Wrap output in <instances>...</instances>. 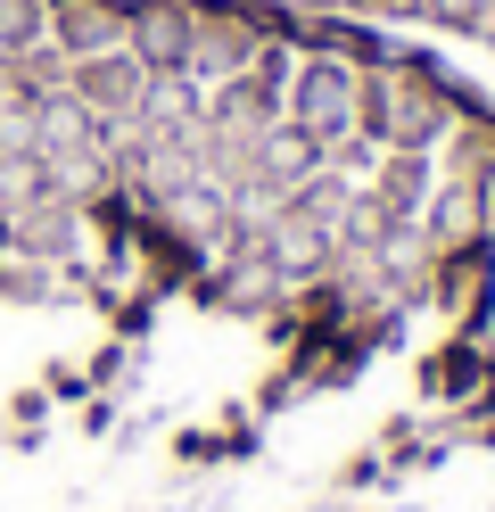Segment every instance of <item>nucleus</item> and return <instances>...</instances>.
<instances>
[{
	"mask_svg": "<svg viewBox=\"0 0 495 512\" xmlns=\"http://www.w3.org/2000/svg\"><path fill=\"white\" fill-rule=\"evenodd\" d=\"M281 116L314 141H347L355 116H363V67L339 50H314L289 67V91H281Z\"/></svg>",
	"mask_w": 495,
	"mask_h": 512,
	"instance_id": "obj_1",
	"label": "nucleus"
},
{
	"mask_svg": "<svg viewBox=\"0 0 495 512\" xmlns=\"http://www.w3.org/2000/svg\"><path fill=\"white\" fill-rule=\"evenodd\" d=\"M363 124H372V141H388V149H429L446 133V100L429 91V75L388 67V75L363 83Z\"/></svg>",
	"mask_w": 495,
	"mask_h": 512,
	"instance_id": "obj_2",
	"label": "nucleus"
},
{
	"mask_svg": "<svg viewBox=\"0 0 495 512\" xmlns=\"http://www.w3.org/2000/svg\"><path fill=\"white\" fill-rule=\"evenodd\" d=\"M149 83H157V75H149L132 50H99V58H75V67H66V91H75V100H83L99 124H108L116 141L132 133V124H141Z\"/></svg>",
	"mask_w": 495,
	"mask_h": 512,
	"instance_id": "obj_3",
	"label": "nucleus"
},
{
	"mask_svg": "<svg viewBox=\"0 0 495 512\" xmlns=\"http://www.w3.org/2000/svg\"><path fill=\"white\" fill-rule=\"evenodd\" d=\"M124 25H132L124 0H42V42L66 67H75V58H99V50H124Z\"/></svg>",
	"mask_w": 495,
	"mask_h": 512,
	"instance_id": "obj_4",
	"label": "nucleus"
},
{
	"mask_svg": "<svg viewBox=\"0 0 495 512\" xmlns=\"http://www.w3.org/2000/svg\"><path fill=\"white\" fill-rule=\"evenodd\" d=\"M190 34H198V9H190V0H132L124 50L141 58L149 75H182V67H190Z\"/></svg>",
	"mask_w": 495,
	"mask_h": 512,
	"instance_id": "obj_5",
	"label": "nucleus"
},
{
	"mask_svg": "<svg viewBox=\"0 0 495 512\" xmlns=\"http://www.w3.org/2000/svg\"><path fill=\"white\" fill-rule=\"evenodd\" d=\"M25 42H42V0H0V58H17Z\"/></svg>",
	"mask_w": 495,
	"mask_h": 512,
	"instance_id": "obj_6",
	"label": "nucleus"
},
{
	"mask_svg": "<svg viewBox=\"0 0 495 512\" xmlns=\"http://www.w3.org/2000/svg\"><path fill=\"white\" fill-rule=\"evenodd\" d=\"M479 232L495 240V166H487V182H479Z\"/></svg>",
	"mask_w": 495,
	"mask_h": 512,
	"instance_id": "obj_7",
	"label": "nucleus"
}]
</instances>
